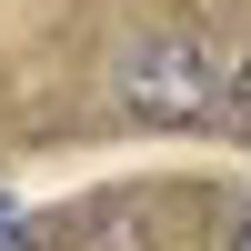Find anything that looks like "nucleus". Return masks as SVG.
<instances>
[{
  "mask_svg": "<svg viewBox=\"0 0 251 251\" xmlns=\"http://www.w3.org/2000/svg\"><path fill=\"white\" fill-rule=\"evenodd\" d=\"M0 251H40V231H20V221H10V231H0Z\"/></svg>",
  "mask_w": 251,
  "mask_h": 251,
  "instance_id": "4",
  "label": "nucleus"
},
{
  "mask_svg": "<svg viewBox=\"0 0 251 251\" xmlns=\"http://www.w3.org/2000/svg\"><path fill=\"white\" fill-rule=\"evenodd\" d=\"M221 111H231V131L251 141V50L231 60V80H221Z\"/></svg>",
  "mask_w": 251,
  "mask_h": 251,
  "instance_id": "3",
  "label": "nucleus"
},
{
  "mask_svg": "<svg viewBox=\"0 0 251 251\" xmlns=\"http://www.w3.org/2000/svg\"><path fill=\"white\" fill-rule=\"evenodd\" d=\"M111 111L141 121V131H201V121L221 111V71H211V50H201V30L131 40L121 71H111Z\"/></svg>",
  "mask_w": 251,
  "mask_h": 251,
  "instance_id": "1",
  "label": "nucleus"
},
{
  "mask_svg": "<svg viewBox=\"0 0 251 251\" xmlns=\"http://www.w3.org/2000/svg\"><path fill=\"white\" fill-rule=\"evenodd\" d=\"M151 211H161L151 191H121V201H91V211L71 221V251H151V241H161V221H151Z\"/></svg>",
  "mask_w": 251,
  "mask_h": 251,
  "instance_id": "2",
  "label": "nucleus"
},
{
  "mask_svg": "<svg viewBox=\"0 0 251 251\" xmlns=\"http://www.w3.org/2000/svg\"><path fill=\"white\" fill-rule=\"evenodd\" d=\"M0 231H10V191H0Z\"/></svg>",
  "mask_w": 251,
  "mask_h": 251,
  "instance_id": "6",
  "label": "nucleus"
},
{
  "mask_svg": "<svg viewBox=\"0 0 251 251\" xmlns=\"http://www.w3.org/2000/svg\"><path fill=\"white\" fill-rule=\"evenodd\" d=\"M231 251H251V211H241V231H231Z\"/></svg>",
  "mask_w": 251,
  "mask_h": 251,
  "instance_id": "5",
  "label": "nucleus"
}]
</instances>
